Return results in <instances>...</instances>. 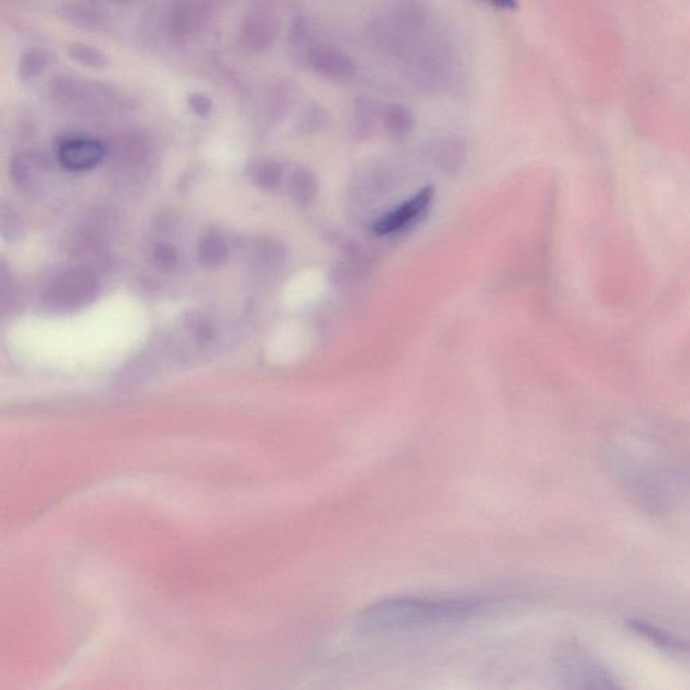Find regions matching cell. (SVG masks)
<instances>
[{"mask_svg": "<svg viewBox=\"0 0 690 690\" xmlns=\"http://www.w3.org/2000/svg\"><path fill=\"white\" fill-rule=\"evenodd\" d=\"M482 605L470 600H385L364 610L357 626L364 634L404 632L464 620L477 614Z\"/></svg>", "mask_w": 690, "mask_h": 690, "instance_id": "obj_1", "label": "cell"}, {"mask_svg": "<svg viewBox=\"0 0 690 690\" xmlns=\"http://www.w3.org/2000/svg\"><path fill=\"white\" fill-rule=\"evenodd\" d=\"M54 103L77 112L117 110L128 101L122 89L77 75H58L50 84Z\"/></svg>", "mask_w": 690, "mask_h": 690, "instance_id": "obj_2", "label": "cell"}, {"mask_svg": "<svg viewBox=\"0 0 690 690\" xmlns=\"http://www.w3.org/2000/svg\"><path fill=\"white\" fill-rule=\"evenodd\" d=\"M303 45L302 58L305 67L322 79L347 83L355 79L358 65L339 47L320 41H297Z\"/></svg>", "mask_w": 690, "mask_h": 690, "instance_id": "obj_3", "label": "cell"}, {"mask_svg": "<svg viewBox=\"0 0 690 690\" xmlns=\"http://www.w3.org/2000/svg\"><path fill=\"white\" fill-rule=\"evenodd\" d=\"M213 15L212 0H169L164 11V29L174 40H186L202 32Z\"/></svg>", "mask_w": 690, "mask_h": 690, "instance_id": "obj_4", "label": "cell"}, {"mask_svg": "<svg viewBox=\"0 0 690 690\" xmlns=\"http://www.w3.org/2000/svg\"><path fill=\"white\" fill-rule=\"evenodd\" d=\"M98 291V281L91 274L76 270L53 282L45 294V303L56 311L76 310L92 303Z\"/></svg>", "mask_w": 690, "mask_h": 690, "instance_id": "obj_5", "label": "cell"}, {"mask_svg": "<svg viewBox=\"0 0 690 690\" xmlns=\"http://www.w3.org/2000/svg\"><path fill=\"white\" fill-rule=\"evenodd\" d=\"M280 20L269 6L248 10L238 28L239 45L251 53L267 52L280 34Z\"/></svg>", "mask_w": 690, "mask_h": 690, "instance_id": "obj_6", "label": "cell"}, {"mask_svg": "<svg viewBox=\"0 0 690 690\" xmlns=\"http://www.w3.org/2000/svg\"><path fill=\"white\" fill-rule=\"evenodd\" d=\"M434 197V188H430V186L429 188H424L417 195H414L412 199L401 204L398 208L393 209L392 212L377 220L374 231L377 236H388V233L398 232L404 230V228L413 226L428 211Z\"/></svg>", "mask_w": 690, "mask_h": 690, "instance_id": "obj_7", "label": "cell"}, {"mask_svg": "<svg viewBox=\"0 0 690 690\" xmlns=\"http://www.w3.org/2000/svg\"><path fill=\"white\" fill-rule=\"evenodd\" d=\"M106 149L91 138L76 136L65 140L58 147V160L65 169L83 172L94 169L103 161Z\"/></svg>", "mask_w": 690, "mask_h": 690, "instance_id": "obj_8", "label": "cell"}, {"mask_svg": "<svg viewBox=\"0 0 690 690\" xmlns=\"http://www.w3.org/2000/svg\"><path fill=\"white\" fill-rule=\"evenodd\" d=\"M383 129L393 138H404L412 133L416 119L405 105L390 103L383 107L381 113Z\"/></svg>", "mask_w": 690, "mask_h": 690, "instance_id": "obj_9", "label": "cell"}, {"mask_svg": "<svg viewBox=\"0 0 690 690\" xmlns=\"http://www.w3.org/2000/svg\"><path fill=\"white\" fill-rule=\"evenodd\" d=\"M289 191L292 199L299 206H310L319 194V182L316 174L308 167H297L289 179Z\"/></svg>", "mask_w": 690, "mask_h": 690, "instance_id": "obj_10", "label": "cell"}, {"mask_svg": "<svg viewBox=\"0 0 690 690\" xmlns=\"http://www.w3.org/2000/svg\"><path fill=\"white\" fill-rule=\"evenodd\" d=\"M197 258L204 267L215 270L223 266L228 260L226 239L219 232H207L200 239Z\"/></svg>", "mask_w": 690, "mask_h": 690, "instance_id": "obj_11", "label": "cell"}, {"mask_svg": "<svg viewBox=\"0 0 690 690\" xmlns=\"http://www.w3.org/2000/svg\"><path fill=\"white\" fill-rule=\"evenodd\" d=\"M466 158V145L460 140H443L435 147L434 160L438 169L453 174Z\"/></svg>", "mask_w": 690, "mask_h": 690, "instance_id": "obj_12", "label": "cell"}, {"mask_svg": "<svg viewBox=\"0 0 690 690\" xmlns=\"http://www.w3.org/2000/svg\"><path fill=\"white\" fill-rule=\"evenodd\" d=\"M52 53L44 50V47H30L22 54L20 59V67H18V74H20L22 81H32L37 79L45 70L51 67Z\"/></svg>", "mask_w": 690, "mask_h": 690, "instance_id": "obj_13", "label": "cell"}, {"mask_svg": "<svg viewBox=\"0 0 690 690\" xmlns=\"http://www.w3.org/2000/svg\"><path fill=\"white\" fill-rule=\"evenodd\" d=\"M380 110L374 101L369 99H360L353 106L352 112V131L359 140L369 138L374 131L376 119H381Z\"/></svg>", "mask_w": 690, "mask_h": 690, "instance_id": "obj_14", "label": "cell"}, {"mask_svg": "<svg viewBox=\"0 0 690 690\" xmlns=\"http://www.w3.org/2000/svg\"><path fill=\"white\" fill-rule=\"evenodd\" d=\"M253 182L266 190L278 189L284 182V167L274 160H258L249 167Z\"/></svg>", "mask_w": 690, "mask_h": 690, "instance_id": "obj_15", "label": "cell"}, {"mask_svg": "<svg viewBox=\"0 0 690 690\" xmlns=\"http://www.w3.org/2000/svg\"><path fill=\"white\" fill-rule=\"evenodd\" d=\"M68 56L81 67L91 69H103L110 63L103 51L92 45L81 44V42L69 46Z\"/></svg>", "mask_w": 690, "mask_h": 690, "instance_id": "obj_16", "label": "cell"}, {"mask_svg": "<svg viewBox=\"0 0 690 690\" xmlns=\"http://www.w3.org/2000/svg\"><path fill=\"white\" fill-rule=\"evenodd\" d=\"M0 231H2V236L10 240V242H15L23 233V224L20 216H18L13 209L6 208L4 206L0 208Z\"/></svg>", "mask_w": 690, "mask_h": 690, "instance_id": "obj_17", "label": "cell"}, {"mask_svg": "<svg viewBox=\"0 0 690 690\" xmlns=\"http://www.w3.org/2000/svg\"><path fill=\"white\" fill-rule=\"evenodd\" d=\"M68 11L70 13V20L79 23V25H98V21H100L98 8L89 3L72 4Z\"/></svg>", "mask_w": 690, "mask_h": 690, "instance_id": "obj_18", "label": "cell"}, {"mask_svg": "<svg viewBox=\"0 0 690 690\" xmlns=\"http://www.w3.org/2000/svg\"><path fill=\"white\" fill-rule=\"evenodd\" d=\"M635 632L645 635V637L653 639L656 644L669 647V649H681V645L675 638L669 637L668 634H664L659 632V629L654 628L650 624L634 622L632 626Z\"/></svg>", "mask_w": 690, "mask_h": 690, "instance_id": "obj_19", "label": "cell"}, {"mask_svg": "<svg viewBox=\"0 0 690 690\" xmlns=\"http://www.w3.org/2000/svg\"><path fill=\"white\" fill-rule=\"evenodd\" d=\"M154 260L164 270H172L177 265V250L169 243H160L154 249Z\"/></svg>", "mask_w": 690, "mask_h": 690, "instance_id": "obj_20", "label": "cell"}, {"mask_svg": "<svg viewBox=\"0 0 690 690\" xmlns=\"http://www.w3.org/2000/svg\"><path fill=\"white\" fill-rule=\"evenodd\" d=\"M188 106L197 117L207 118L212 112L213 101L209 99V96L196 92L189 95Z\"/></svg>", "mask_w": 690, "mask_h": 690, "instance_id": "obj_21", "label": "cell"}, {"mask_svg": "<svg viewBox=\"0 0 690 690\" xmlns=\"http://www.w3.org/2000/svg\"><path fill=\"white\" fill-rule=\"evenodd\" d=\"M188 327L197 339L206 341L212 339L211 324L201 315L194 314L188 319Z\"/></svg>", "mask_w": 690, "mask_h": 690, "instance_id": "obj_22", "label": "cell"}, {"mask_svg": "<svg viewBox=\"0 0 690 690\" xmlns=\"http://www.w3.org/2000/svg\"><path fill=\"white\" fill-rule=\"evenodd\" d=\"M326 113L319 110V108H311V110L306 112L303 119V128L306 133H314V131L322 128L324 123H326Z\"/></svg>", "mask_w": 690, "mask_h": 690, "instance_id": "obj_23", "label": "cell"}, {"mask_svg": "<svg viewBox=\"0 0 690 690\" xmlns=\"http://www.w3.org/2000/svg\"><path fill=\"white\" fill-rule=\"evenodd\" d=\"M497 10L514 11L518 9V0H485Z\"/></svg>", "mask_w": 690, "mask_h": 690, "instance_id": "obj_24", "label": "cell"}]
</instances>
